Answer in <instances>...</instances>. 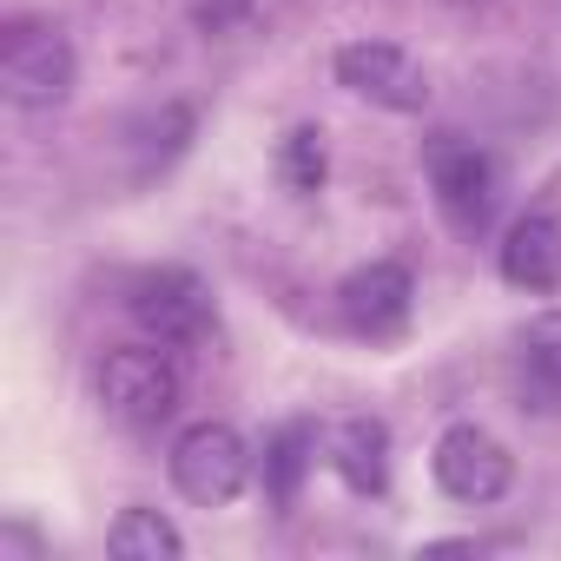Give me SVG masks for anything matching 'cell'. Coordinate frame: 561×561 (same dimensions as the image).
<instances>
[{"label": "cell", "instance_id": "7c38bea8", "mask_svg": "<svg viewBox=\"0 0 561 561\" xmlns=\"http://www.w3.org/2000/svg\"><path fill=\"white\" fill-rule=\"evenodd\" d=\"M311 462H318V423H285V430H271L264 462H257L264 495H271L277 508H291L298 489H305V476H311Z\"/></svg>", "mask_w": 561, "mask_h": 561}, {"label": "cell", "instance_id": "277c9868", "mask_svg": "<svg viewBox=\"0 0 561 561\" xmlns=\"http://www.w3.org/2000/svg\"><path fill=\"white\" fill-rule=\"evenodd\" d=\"M430 192H436L443 218L462 238H482L495 225V211H502L508 179H502V159L489 146H476L462 133H443V139H430Z\"/></svg>", "mask_w": 561, "mask_h": 561}, {"label": "cell", "instance_id": "9c48e42d", "mask_svg": "<svg viewBox=\"0 0 561 561\" xmlns=\"http://www.w3.org/2000/svg\"><path fill=\"white\" fill-rule=\"evenodd\" d=\"M495 264H502V285H515V291H528V298L561 291V218L522 211V218L502 231Z\"/></svg>", "mask_w": 561, "mask_h": 561}, {"label": "cell", "instance_id": "5bb4252c", "mask_svg": "<svg viewBox=\"0 0 561 561\" xmlns=\"http://www.w3.org/2000/svg\"><path fill=\"white\" fill-rule=\"evenodd\" d=\"M515 357H522V377L541 390V397H561V311H541L515 331Z\"/></svg>", "mask_w": 561, "mask_h": 561}, {"label": "cell", "instance_id": "8992f818", "mask_svg": "<svg viewBox=\"0 0 561 561\" xmlns=\"http://www.w3.org/2000/svg\"><path fill=\"white\" fill-rule=\"evenodd\" d=\"M430 476H436V489H443L449 502H462V508H489V502L508 495V482H515V456H508L482 423H449V430L436 436V449H430Z\"/></svg>", "mask_w": 561, "mask_h": 561}, {"label": "cell", "instance_id": "6da1fadb", "mask_svg": "<svg viewBox=\"0 0 561 561\" xmlns=\"http://www.w3.org/2000/svg\"><path fill=\"white\" fill-rule=\"evenodd\" d=\"M93 397H100V410L113 416V423H126V430H159V423H172V410H179V397H185V377H179V364H172V344H119V351H106L100 364H93Z\"/></svg>", "mask_w": 561, "mask_h": 561}, {"label": "cell", "instance_id": "3957f363", "mask_svg": "<svg viewBox=\"0 0 561 561\" xmlns=\"http://www.w3.org/2000/svg\"><path fill=\"white\" fill-rule=\"evenodd\" d=\"M80 80V54L54 21H14L0 34V93L21 113H47L67 106Z\"/></svg>", "mask_w": 561, "mask_h": 561}, {"label": "cell", "instance_id": "5b68a950", "mask_svg": "<svg viewBox=\"0 0 561 561\" xmlns=\"http://www.w3.org/2000/svg\"><path fill=\"white\" fill-rule=\"evenodd\" d=\"M126 311H133V324H139L152 344H172V351H192V344H205V337L218 331L205 277L185 271V264H152V271H139L133 285H126Z\"/></svg>", "mask_w": 561, "mask_h": 561}, {"label": "cell", "instance_id": "ba28073f", "mask_svg": "<svg viewBox=\"0 0 561 561\" xmlns=\"http://www.w3.org/2000/svg\"><path fill=\"white\" fill-rule=\"evenodd\" d=\"M410 305H416V277L397 257H370L337 285V311L357 337H397L410 324Z\"/></svg>", "mask_w": 561, "mask_h": 561}, {"label": "cell", "instance_id": "8fae6325", "mask_svg": "<svg viewBox=\"0 0 561 561\" xmlns=\"http://www.w3.org/2000/svg\"><path fill=\"white\" fill-rule=\"evenodd\" d=\"M192 106H179V100H165L159 113H146V119H133L126 126V152H133V185H146V179H159L185 146H192Z\"/></svg>", "mask_w": 561, "mask_h": 561}, {"label": "cell", "instance_id": "4fadbf2b", "mask_svg": "<svg viewBox=\"0 0 561 561\" xmlns=\"http://www.w3.org/2000/svg\"><path fill=\"white\" fill-rule=\"evenodd\" d=\"M106 554H113V561H179V554H185V535H179L172 515L133 502V508L113 515V528H106Z\"/></svg>", "mask_w": 561, "mask_h": 561}, {"label": "cell", "instance_id": "9a60e30c", "mask_svg": "<svg viewBox=\"0 0 561 561\" xmlns=\"http://www.w3.org/2000/svg\"><path fill=\"white\" fill-rule=\"evenodd\" d=\"M277 172H285L291 192H318L324 185V133L318 126H298L285 139V152H277Z\"/></svg>", "mask_w": 561, "mask_h": 561}, {"label": "cell", "instance_id": "30bf717a", "mask_svg": "<svg viewBox=\"0 0 561 561\" xmlns=\"http://www.w3.org/2000/svg\"><path fill=\"white\" fill-rule=\"evenodd\" d=\"M331 469L351 495H383L390 489V423L383 416H351L331 436Z\"/></svg>", "mask_w": 561, "mask_h": 561}, {"label": "cell", "instance_id": "7a4b0ae2", "mask_svg": "<svg viewBox=\"0 0 561 561\" xmlns=\"http://www.w3.org/2000/svg\"><path fill=\"white\" fill-rule=\"evenodd\" d=\"M165 469H172V489H179L185 502H198V508H231V502L251 489L257 456H251V443H244L231 423L205 416V423H185V430L172 436Z\"/></svg>", "mask_w": 561, "mask_h": 561}, {"label": "cell", "instance_id": "52a82bcc", "mask_svg": "<svg viewBox=\"0 0 561 561\" xmlns=\"http://www.w3.org/2000/svg\"><path fill=\"white\" fill-rule=\"evenodd\" d=\"M331 67H337V87H351L357 100H370L383 113H423L430 106V73L397 41H351V47H337Z\"/></svg>", "mask_w": 561, "mask_h": 561}]
</instances>
